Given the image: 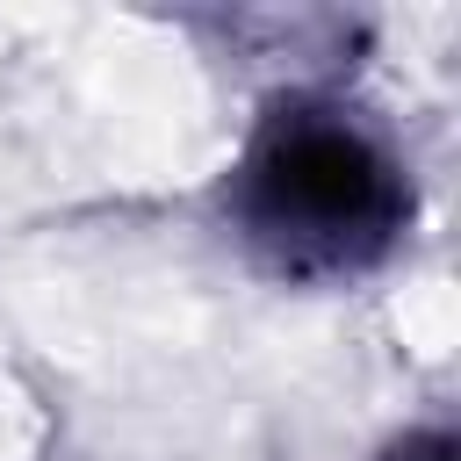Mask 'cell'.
Returning <instances> with one entry per match:
<instances>
[{"label": "cell", "mask_w": 461, "mask_h": 461, "mask_svg": "<svg viewBox=\"0 0 461 461\" xmlns=\"http://www.w3.org/2000/svg\"><path fill=\"white\" fill-rule=\"evenodd\" d=\"M223 245L274 288H360L418 230V166L396 122L331 79H281L216 173Z\"/></svg>", "instance_id": "1"}, {"label": "cell", "mask_w": 461, "mask_h": 461, "mask_svg": "<svg viewBox=\"0 0 461 461\" xmlns=\"http://www.w3.org/2000/svg\"><path fill=\"white\" fill-rule=\"evenodd\" d=\"M375 461H454V425L447 418H411L375 447Z\"/></svg>", "instance_id": "2"}]
</instances>
